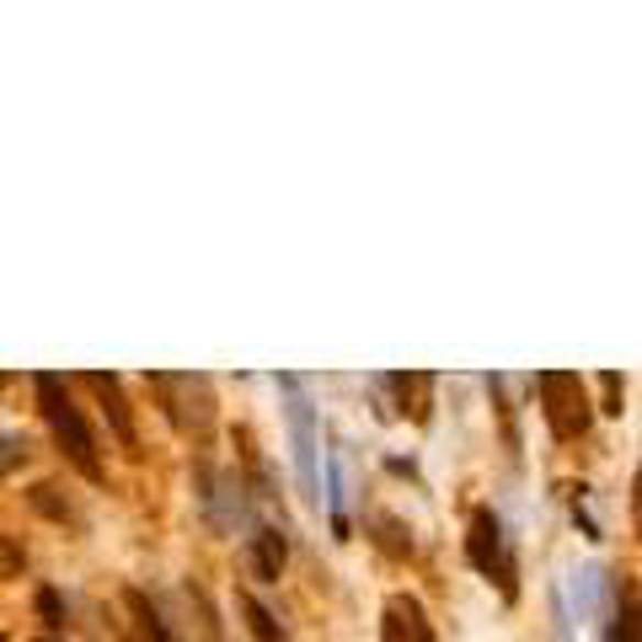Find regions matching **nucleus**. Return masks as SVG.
I'll use <instances>...</instances> for the list:
<instances>
[{
  "label": "nucleus",
  "instance_id": "obj_7",
  "mask_svg": "<svg viewBox=\"0 0 642 642\" xmlns=\"http://www.w3.org/2000/svg\"><path fill=\"white\" fill-rule=\"evenodd\" d=\"M246 562H252V578L279 584L284 562H289V535H284V530H274V524H263V530L246 541Z\"/></svg>",
  "mask_w": 642,
  "mask_h": 642
},
{
  "label": "nucleus",
  "instance_id": "obj_13",
  "mask_svg": "<svg viewBox=\"0 0 642 642\" xmlns=\"http://www.w3.org/2000/svg\"><path fill=\"white\" fill-rule=\"evenodd\" d=\"M38 616L48 632H59L65 627V600H59V589H38Z\"/></svg>",
  "mask_w": 642,
  "mask_h": 642
},
{
  "label": "nucleus",
  "instance_id": "obj_5",
  "mask_svg": "<svg viewBox=\"0 0 642 642\" xmlns=\"http://www.w3.org/2000/svg\"><path fill=\"white\" fill-rule=\"evenodd\" d=\"M145 386L166 401V418L193 434V440H209V423H214V397H209V380L203 375H145Z\"/></svg>",
  "mask_w": 642,
  "mask_h": 642
},
{
  "label": "nucleus",
  "instance_id": "obj_17",
  "mask_svg": "<svg viewBox=\"0 0 642 642\" xmlns=\"http://www.w3.org/2000/svg\"><path fill=\"white\" fill-rule=\"evenodd\" d=\"M380 530H386V535H380V541H386V552H412V541H401V524L397 520H380Z\"/></svg>",
  "mask_w": 642,
  "mask_h": 642
},
{
  "label": "nucleus",
  "instance_id": "obj_20",
  "mask_svg": "<svg viewBox=\"0 0 642 642\" xmlns=\"http://www.w3.org/2000/svg\"><path fill=\"white\" fill-rule=\"evenodd\" d=\"M0 642H5V638H0Z\"/></svg>",
  "mask_w": 642,
  "mask_h": 642
},
{
  "label": "nucleus",
  "instance_id": "obj_16",
  "mask_svg": "<svg viewBox=\"0 0 642 642\" xmlns=\"http://www.w3.org/2000/svg\"><path fill=\"white\" fill-rule=\"evenodd\" d=\"M16 461H27V440H0V477H5Z\"/></svg>",
  "mask_w": 642,
  "mask_h": 642
},
{
  "label": "nucleus",
  "instance_id": "obj_10",
  "mask_svg": "<svg viewBox=\"0 0 642 642\" xmlns=\"http://www.w3.org/2000/svg\"><path fill=\"white\" fill-rule=\"evenodd\" d=\"M391 610H397V621H401V642H440L434 627H429V616H423V605L412 600V595H391Z\"/></svg>",
  "mask_w": 642,
  "mask_h": 642
},
{
  "label": "nucleus",
  "instance_id": "obj_8",
  "mask_svg": "<svg viewBox=\"0 0 642 642\" xmlns=\"http://www.w3.org/2000/svg\"><path fill=\"white\" fill-rule=\"evenodd\" d=\"M123 605H129V616H134V627H140V642H177L171 621L160 616L156 600H151L145 589H123Z\"/></svg>",
  "mask_w": 642,
  "mask_h": 642
},
{
  "label": "nucleus",
  "instance_id": "obj_11",
  "mask_svg": "<svg viewBox=\"0 0 642 642\" xmlns=\"http://www.w3.org/2000/svg\"><path fill=\"white\" fill-rule=\"evenodd\" d=\"M236 605H241V616H246V627H252V638L257 642H289V632L274 621V610L257 600V595H241Z\"/></svg>",
  "mask_w": 642,
  "mask_h": 642
},
{
  "label": "nucleus",
  "instance_id": "obj_1",
  "mask_svg": "<svg viewBox=\"0 0 642 642\" xmlns=\"http://www.w3.org/2000/svg\"><path fill=\"white\" fill-rule=\"evenodd\" d=\"M33 386H38V412H43V423H48L54 444L65 450V461H70V466H76L86 482H102V455H97V434H91V423L80 418V407L70 401V386H65V375L43 369V375H33Z\"/></svg>",
  "mask_w": 642,
  "mask_h": 642
},
{
  "label": "nucleus",
  "instance_id": "obj_6",
  "mask_svg": "<svg viewBox=\"0 0 642 642\" xmlns=\"http://www.w3.org/2000/svg\"><path fill=\"white\" fill-rule=\"evenodd\" d=\"M97 397H102V407H108V418H113V434H119V444L129 450V455H140V434H134V418H129V401H123V380L119 375H102V369H91V375H80Z\"/></svg>",
  "mask_w": 642,
  "mask_h": 642
},
{
  "label": "nucleus",
  "instance_id": "obj_9",
  "mask_svg": "<svg viewBox=\"0 0 642 642\" xmlns=\"http://www.w3.org/2000/svg\"><path fill=\"white\" fill-rule=\"evenodd\" d=\"M386 386L401 397V412H412V423H429V386H434V375H386Z\"/></svg>",
  "mask_w": 642,
  "mask_h": 642
},
{
  "label": "nucleus",
  "instance_id": "obj_15",
  "mask_svg": "<svg viewBox=\"0 0 642 642\" xmlns=\"http://www.w3.org/2000/svg\"><path fill=\"white\" fill-rule=\"evenodd\" d=\"M600 386H605V412H616V418H621V391H627V386H621V375H616V369H605Z\"/></svg>",
  "mask_w": 642,
  "mask_h": 642
},
{
  "label": "nucleus",
  "instance_id": "obj_4",
  "mask_svg": "<svg viewBox=\"0 0 642 642\" xmlns=\"http://www.w3.org/2000/svg\"><path fill=\"white\" fill-rule=\"evenodd\" d=\"M535 391L546 401V423L557 440H584L589 423H595V407H589V391L573 369H541L535 375Z\"/></svg>",
  "mask_w": 642,
  "mask_h": 642
},
{
  "label": "nucleus",
  "instance_id": "obj_19",
  "mask_svg": "<svg viewBox=\"0 0 642 642\" xmlns=\"http://www.w3.org/2000/svg\"><path fill=\"white\" fill-rule=\"evenodd\" d=\"M0 391H5V375H0Z\"/></svg>",
  "mask_w": 642,
  "mask_h": 642
},
{
  "label": "nucleus",
  "instance_id": "obj_2",
  "mask_svg": "<svg viewBox=\"0 0 642 642\" xmlns=\"http://www.w3.org/2000/svg\"><path fill=\"white\" fill-rule=\"evenodd\" d=\"M466 562L487 584H498L503 600H520V562H514V546H509L503 520L492 509H472V520H466Z\"/></svg>",
  "mask_w": 642,
  "mask_h": 642
},
{
  "label": "nucleus",
  "instance_id": "obj_18",
  "mask_svg": "<svg viewBox=\"0 0 642 642\" xmlns=\"http://www.w3.org/2000/svg\"><path fill=\"white\" fill-rule=\"evenodd\" d=\"M38 642H59V638H38Z\"/></svg>",
  "mask_w": 642,
  "mask_h": 642
},
{
  "label": "nucleus",
  "instance_id": "obj_3",
  "mask_svg": "<svg viewBox=\"0 0 642 642\" xmlns=\"http://www.w3.org/2000/svg\"><path fill=\"white\" fill-rule=\"evenodd\" d=\"M279 391L289 397L284 418H289V444H295V477L306 503L321 509V477H317V455H321V434H317V407L306 397V380L300 375H279Z\"/></svg>",
  "mask_w": 642,
  "mask_h": 642
},
{
  "label": "nucleus",
  "instance_id": "obj_12",
  "mask_svg": "<svg viewBox=\"0 0 642 642\" xmlns=\"http://www.w3.org/2000/svg\"><path fill=\"white\" fill-rule=\"evenodd\" d=\"M27 498H33V509H38V514H48V520H76V514H70V503H65V498H59V487H54V482H33V492H27Z\"/></svg>",
  "mask_w": 642,
  "mask_h": 642
},
{
  "label": "nucleus",
  "instance_id": "obj_14",
  "mask_svg": "<svg viewBox=\"0 0 642 642\" xmlns=\"http://www.w3.org/2000/svg\"><path fill=\"white\" fill-rule=\"evenodd\" d=\"M22 567H27V552H22L11 535H0V578H16Z\"/></svg>",
  "mask_w": 642,
  "mask_h": 642
}]
</instances>
